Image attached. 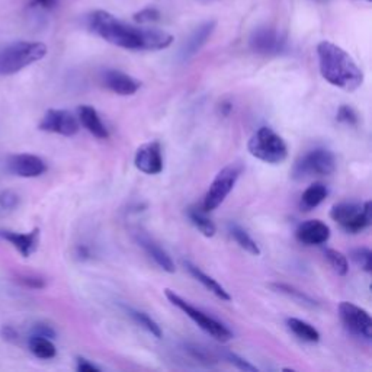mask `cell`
Here are the masks:
<instances>
[{
    "mask_svg": "<svg viewBox=\"0 0 372 372\" xmlns=\"http://www.w3.org/2000/svg\"><path fill=\"white\" fill-rule=\"evenodd\" d=\"M88 27L106 42L131 51H160L173 42L171 34L156 28L129 25L106 10H95L90 14Z\"/></svg>",
    "mask_w": 372,
    "mask_h": 372,
    "instance_id": "6da1fadb",
    "label": "cell"
},
{
    "mask_svg": "<svg viewBox=\"0 0 372 372\" xmlns=\"http://www.w3.org/2000/svg\"><path fill=\"white\" fill-rule=\"evenodd\" d=\"M320 73L330 85L346 92H355L362 86L364 73L355 60L343 48L330 41L317 45Z\"/></svg>",
    "mask_w": 372,
    "mask_h": 372,
    "instance_id": "7a4b0ae2",
    "label": "cell"
},
{
    "mask_svg": "<svg viewBox=\"0 0 372 372\" xmlns=\"http://www.w3.org/2000/svg\"><path fill=\"white\" fill-rule=\"evenodd\" d=\"M48 50L42 42L15 41L0 48V76L16 75L25 67L40 62Z\"/></svg>",
    "mask_w": 372,
    "mask_h": 372,
    "instance_id": "3957f363",
    "label": "cell"
},
{
    "mask_svg": "<svg viewBox=\"0 0 372 372\" xmlns=\"http://www.w3.org/2000/svg\"><path fill=\"white\" fill-rule=\"evenodd\" d=\"M247 149L253 158L269 164H280L288 158L285 141L269 127H260L249 140Z\"/></svg>",
    "mask_w": 372,
    "mask_h": 372,
    "instance_id": "277c9868",
    "label": "cell"
},
{
    "mask_svg": "<svg viewBox=\"0 0 372 372\" xmlns=\"http://www.w3.org/2000/svg\"><path fill=\"white\" fill-rule=\"evenodd\" d=\"M166 297L175 307H177L179 310L184 311V313L190 320H194L203 332L211 334L214 339H217L220 342H229V340L233 339V333L230 332L229 327L224 326L223 323H220L219 320H215L214 317L206 314L199 308H197L192 304H189L188 301H185V299L181 295H177L175 291L166 290Z\"/></svg>",
    "mask_w": 372,
    "mask_h": 372,
    "instance_id": "5b68a950",
    "label": "cell"
},
{
    "mask_svg": "<svg viewBox=\"0 0 372 372\" xmlns=\"http://www.w3.org/2000/svg\"><path fill=\"white\" fill-rule=\"evenodd\" d=\"M330 217L347 233H361L372 223L371 202L367 201L364 206L354 202L336 203L330 211Z\"/></svg>",
    "mask_w": 372,
    "mask_h": 372,
    "instance_id": "8992f818",
    "label": "cell"
},
{
    "mask_svg": "<svg viewBox=\"0 0 372 372\" xmlns=\"http://www.w3.org/2000/svg\"><path fill=\"white\" fill-rule=\"evenodd\" d=\"M240 173H242V167L236 163L225 166L224 169H221L219 175L215 176L210 189L207 190L206 198H203L202 210L206 212H210L214 211L215 208H219L233 190Z\"/></svg>",
    "mask_w": 372,
    "mask_h": 372,
    "instance_id": "52a82bcc",
    "label": "cell"
},
{
    "mask_svg": "<svg viewBox=\"0 0 372 372\" xmlns=\"http://www.w3.org/2000/svg\"><path fill=\"white\" fill-rule=\"evenodd\" d=\"M336 171V158L327 149H314L304 154L294 166V176H329Z\"/></svg>",
    "mask_w": 372,
    "mask_h": 372,
    "instance_id": "ba28073f",
    "label": "cell"
},
{
    "mask_svg": "<svg viewBox=\"0 0 372 372\" xmlns=\"http://www.w3.org/2000/svg\"><path fill=\"white\" fill-rule=\"evenodd\" d=\"M339 317L343 326L358 338L365 340L372 339V319L367 310L352 303L342 301L339 304Z\"/></svg>",
    "mask_w": 372,
    "mask_h": 372,
    "instance_id": "9c48e42d",
    "label": "cell"
},
{
    "mask_svg": "<svg viewBox=\"0 0 372 372\" xmlns=\"http://www.w3.org/2000/svg\"><path fill=\"white\" fill-rule=\"evenodd\" d=\"M250 48L262 55H278L286 50V38L271 27H260L253 31L249 40Z\"/></svg>",
    "mask_w": 372,
    "mask_h": 372,
    "instance_id": "30bf717a",
    "label": "cell"
},
{
    "mask_svg": "<svg viewBox=\"0 0 372 372\" xmlns=\"http://www.w3.org/2000/svg\"><path fill=\"white\" fill-rule=\"evenodd\" d=\"M40 129L64 137H73L79 133L80 123L70 111L48 110L40 123Z\"/></svg>",
    "mask_w": 372,
    "mask_h": 372,
    "instance_id": "8fae6325",
    "label": "cell"
},
{
    "mask_svg": "<svg viewBox=\"0 0 372 372\" xmlns=\"http://www.w3.org/2000/svg\"><path fill=\"white\" fill-rule=\"evenodd\" d=\"M134 164L137 169L146 175H159L163 171V156L159 141L142 144L137 150Z\"/></svg>",
    "mask_w": 372,
    "mask_h": 372,
    "instance_id": "7c38bea8",
    "label": "cell"
},
{
    "mask_svg": "<svg viewBox=\"0 0 372 372\" xmlns=\"http://www.w3.org/2000/svg\"><path fill=\"white\" fill-rule=\"evenodd\" d=\"M8 171L19 177H38L47 172L45 162L35 154H14L6 162Z\"/></svg>",
    "mask_w": 372,
    "mask_h": 372,
    "instance_id": "4fadbf2b",
    "label": "cell"
},
{
    "mask_svg": "<svg viewBox=\"0 0 372 372\" xmlns=\"http://www.w3.org/2000/svg\"><path fill=\"white\" fill-rule=\"evenodd\" d=\"M102 80L108 89L121 96L134 95L141 88V82L138 79L114 69L106 70L102 75Z\"/></svg>",
    "mask_w": 372,
    "mask_h": 372,
    "instance_id": "5bb4252c",
    "label": "cell"
},
{
    "mask_svg": "<svg viewBox=\"0 0 372 372\" xmlns=\"http://www.w3.org/2000/svg\"><path fill=\"white\" fill-rule=\"evenodd\" d=\"M295 236L303 245L319 246L325 245L330 238V229L326 223H323L320 220H308L303 224H299L295 232Z\"/></svg>",
    "mask_w": 372,
    "mask_h": 372,
    "instance_id": "9a60e30c",
    "label": "cell"
},
{
    "mask_svg": "<svg viewBox=\"0 0 372 372\" xmlns=\"http://www.w3.org/2000/svg\"><path fill=\"white\" fill-rule=\"evenodd\" d=\"M0 238L9 242L23 258H29L34 251L37 250V246L40 242V229H34L29 233L0 230Z\"/></svg>",
    "mask_w": 372,
    "mask_h": 372,
    "instance_id": "2e32d148",
    "label": "cell"
},
{
    "mask_svg": "<svg viewBox=\"0 0 372 372\" xmlns=\"http://www.w3.org/2000/svg\"><path fill=\"white\" fill-rule=\"evenodd\" d=\"M137 242L138 245L147 251V255L158 263V265L169 273H173L176 271L175 263L172 260V258L169 256V253L164 249H162L158 243L154 242L153 238H150L146 233H137Z\"/></svg>",
    "mask_w": 372,
    "mask_h": 372,
    "instance_id": "e0dca14e",
    "label": "cell"
},
{
    "mask_svg": "<svg viewBox=\"0 0 372 372\" xmlns=\"http://www.w3.org/2000/svg\"><path fill=\"white\" fill-rule=\"evenodd\" d=\"M214 29H215V21H207L192 32V35L188 38V41L185 42V45L181 50L182 60H189L190 57H194L203 47V44L208 41Z\"/></svg>",
    "mask_w": 372,
    "mask_h": 372,
    "instance_id": "ac0fdd59",
    "label": "cell"
},
{
    "mask_svg": "<svg viewBox=\"0 0 372 372\" xmlns=\"http://www.w3.org/2000/svg\"><path fill=\"white\" fill-rule=\"evenodd\" d=\"M77 119L79 123L85 127L90 134H93L96 138L106 140L110 137V133H108V128L102 123V119L98 114V111L95 108L89 105H82L77 110Z\"/></svg>",
    "mask_w": 372,
    "mask_h": 372,
    "instance_id": "d6986e66",
    "label": "cell"
},
{
    "mask_svg": "<svg viewBox=\"0 0 372 372\" xmlns=\"http://www.w3.org/2000/svg\"><path fill=\"white\" fill-rule=\"evenodd\" d=\"M185 268L188 269V272L192 275V277H194L199 284H202L203 286H206L207 290L210 293H212L215 297L223 299V301H230L232 295L227 293V290L221 284H219L212 277H210V275H207L206 272L201 271L198 266H195L194 263H190V262H185Z\"/></svg>",
    "mask_w": 372,
    "mask_h": 372,
    "instance_id": "ffe728a7",
    "label": "cell"
},
{
    "mask_svg": "<svg viewBox=\"0 0 372 372\" xmlns=\"http://www.w3.org/2000/svg\"><path fill=\"white\" fill-rule=\"evenodd\" d=\"M286 325H288V327H290V330L299 339H303V340L310 342V343H316V342L320 340L319 330L314 326H311L310 323L304 321V320L291 317V319L286 320Z\"/></svg>",
    "mask_w": 372,
    "mask_h": 372,
    "instance_id": "44dd1931",
    "label": "cell"
},
{
    "mask_svg": "<svg viewBox=\"0 0 372 372\" xmlns=\"http://www.w3.org/2000/svg\"><path fill=\"white\" fill-rule=\"evenodd\" d=\"M188 217H189L190 223L194 224L206 237H212L215 234V232H217V227H215V224L207 217V212L203 211L202 208L190 207L188 210Z\"/></svg>",
    "mask_w": 372,
    "mask_h": 372,
    "instance_id": "7402d4cb",
    "label": "cell"
},
{
    "mask_svg": "<svg viewBox=\"0 0 372 372\" xmlns=\"http://www.w3.org/2000/svg\"><path fill=\"white\" fill-rule=\"evenodd\" d=\"M326 197H327L326 185H323L320 182L313 184L304 190V194L301 197V206L304 210L310 211L319 207L320 203L326 199Z\"/></svg>",
    "mask_w": 372,
    "mask_h": 372,
    "instance_id": "603a6c76",
    "label": "cell"
},
{
    "mask_svg": "<svg viewBox=\"0 0 372 372\" xmlns=\"http://www.w3.org/2000/svg\"><path fill=\"white\" fill-rule=\"evenodd\" d=\"M29 351L40 359H53L57 355V349L51 339L35 334L29 338Z\"/></svg>",
    "mask_w": 372,
    "mask_h": 372,
    "instance_id": "cb8c5ba5",
    "label": "cell"
},
{
    "mask_svg": "<svg viewBox=\"0 0 372 372\" xmlns=\"http://www.w3.org/2000/svg\"><path fill=\"white\" fill-rule=\"evenodd\" d=\"M230 233L233 236V238L237 242V245L245 249L246 251H249L250 255L259 256L260 255V249L258 246V243L255 242L253 238L249 236V233L246 230H243L240 225H230Z\"/></svg>",
    "mask_w": 372,
    "mask_h": 372,
    "instance_id": "d4e9b609",
    "label": "cell"
},
{
    "mask_svg": "<svg viewBox=\"0 0 372 372\" xmlns=\"http://www.w3.org/2000/svg\"><path fill=\"white\" fill-rule=\"evenodd\" d=\"M127 313L136 320L137 325H140L141 327L146 329L149 333H151L154 336V338H158V339L162 338L163 333H162L160 326L149 314L142 313V311L134 310V308H127Z\"/></svg>",
    "mask_w": 372,
    "mask_h": 372,
    "instance_id": "484cf974",
    "label": "cell"
},
{
    "mask_svg": "<svg viewBox=\"0 0 372 372\" xmlns=\"http://www.w3.org/2000/svg\"><path fill=\"white\" fill-rule=\"evenodd\" d=\"M325 255L330 263V266L336 271V273L340 275V277H345V275L349 272V263H347L346 256L340 253V251L334 249H326Z\"/></svg>",
    "mask_w": 372,
    "mask_h": 372,
    "instance_id": "4316f807",
    "label": "cell"
},
{
    "mask_svg": "<svg viewBox=\"0 0 372 372\" xmlns=\"http://www.w3.org/2000/svg\"><path fill=\"white\" fill-rule=\"evenodd\" d=\"M273 288L277 291L288 295V297H293L294 299H297V301H299L301 304H308V306H316V301L313 298H310L307 294H304L303 291H298L295 290L294 286H290V285H285V284H275Z\"/></svg>",
    "mask_w": 372,
    "mask_h": 372,
    "instance_id": "83f0119b",
    "label": "cell"
},
{
    "mask_svg": "<svg viewBox=\"0 0 372 372\" xmlns=\"http://www.w3.org/2000/svg\"><path fill=\"white\" fill-rule=\"evenodd\" d=\"M354 260L361 266L365 272L372 271V253L368 247H359L352 251Z\"/></svg>",
    "mask_w": 372,
    "mask_h": 372,
    "instance_id": "f1b7e54d",
    "label": "cell"
},
{
    "mask_svg": "<svg viewBox=\"0 0 372 372\" xmlns=\"http://www.w3.org/2000/svg\"><path fill=\"white\" fill-rule=\"evenodd\" d=\"M160 16H162L160 10L158 8L149 6V8H144L140 12H137V14L134 15V21L138 23H151V22L159 21Z\"/></svg>",
    "mask_w": 372,
    "mask_h": 372,
    "instance_id": "f546056e",
    "label": "cell"
},
{
    "mask_svg": "<svg viewBox=\"0 0 372 372\" xmlns=\"http://www.w3.org/2000/svg\"><path fill=\"white\" fill-rule=\"evenodd\" d=\"M336 119L346 125H356L358 124V114L355 112L354 108L347 106V105H342L338 110V114H336Z\"/></svg>",
    "mask_w": 372,
    "mask_h": 372,
    "instance_id": "4dcf8cb0",
    "label": "cell"
},
{
    "mask_svg": "<svg viewBox=\"0 0 372 372\" xmlns=\"http://www.w3.org/2000/svg\"><path fill=\"white\" fill-rule=\"evenodd\" d=\"M18 202H19V198L14 190L5 189L0 192V207H2L3 210H14L18 206Z\"/></svg>",
    "mask_w": 372,
    "mask_h": 372,
    "instance_id": "1f68e13d",
    "label": "cell"
},
{
    "mask_svg": "<svg viewBox=\"0 0 372 372\" xmlns=\"http://www.w3.org/2000/svg\"><path fill=\"white\" fill-rule=\"evenodd\" d=\"M227 359H229V361L236 365L238 369H242V371H249V372H258V368L255 365H251L250 362H247L246 359H243L242 356H238L236 354H232L229 352L227 354Z\"/></svg>",
    "mask_w": 372,
    "mask_h": 372,
    "instance_id": "d6a6232c",
    "label": "cell"
},
{
    "mask_svg": "<svg viewBox=\"0 0 372 372\" xmlns=\"http://www.w3.org/2000/svg\"><path fill=\"white\" fill-rule=\"evenodd\" d=\"M19 281L25 286L34 288V290H41V288L45 286L44 280H41L38 277H32V275H23V277H21Z\"/></svg>",
    "mask_w": 372,
    "mask_h": 372,
    "instance_id": "836d02e7",
    "label": "cell"
},
{
    "mask_svg": "<svg viewBox=\"0 0 372 372\" xmlns=\"http://www.w3.org/2000/svg\"><path fill=\"white\" fill-rule=\"evenodd\" d=\"M32 334L42 336V338H48V339H54L55 338V332L47 325H37L32 329Z\"/></svg>",
    "mask_w": 372,
    "mask_h": 372,
    "instance_id": "e575fe53",
    "label": "cell"
},
{
    "mask_svg": "<svg viewBox=\"0 0 372 372\" xmlns=\"http://www.w3.org/2000/svg\"><path fill=\"white\" fill-rule=\"evenodd\" d=\"M77 371L80 372H99L101 368L92 364L90 361L85 358H77Z\"/></svg>",
    "mask_w": 372,
    "mask_h": 372,
    "instance_id": "d590c367",
    "label": "cell"
},
{
    "mask_svg": "<svg viewBox=\"0 0 372 372\" xmlns=\"http://www.w3.org/2000/svg\"><path fill=\"white\" fill-rule=\"evenodd\" d=\"M0 336L8 342H14L18 339V332L12 326H3L2 330H0Z\"/></svg>",
    "mask_w": 372,
    "mask_h": 372,
    "instance_id": "8d00e7d4",
    "label": "cell"
},
{
    "mask_svg": "<svg viewBox=\"0 0 372 372\" xmlns=\"http://www.w3.org/2000/svg\"><path fill=\"white\" fill-rule=\"evenodd\" d=\"M55 2H57V0H34L32 5L47 9V8H51Z\"/></svg>",
    "mask_w": 372,
    "mask_h": 372,
    "instance_id": "74e56055",
    "label": "cell"
},
{
    "mask_svg": "<svg viewBox=\"0 0 372 372\" xmlns=\"http://www.w3.org/2000/svg\"><path fill=\"white\" fill-rule=\"evenodd\" d=\"M367 2H371V0H367Z\"/></svg>",
    "mask_w": 372,
    "mask_h": 372,
    "instance_id": "f35d334b",
    "label": "cell"
}]
</instances>
